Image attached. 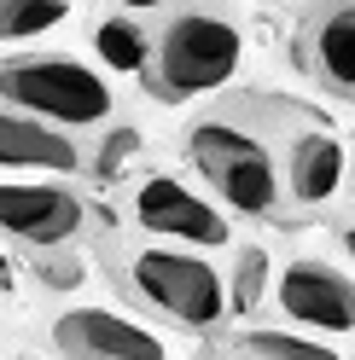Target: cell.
I'll list each match as a JSON object with an SVG mask.
<instances>
[{
    "label": "cell",
    "instance_id": "cell-2",
    "mask_svg": "<svg viewBox=\"0 0 355 360\" xmlns=\"http://www.w3.org/2000/svg\"><path fill=\"white\" fill-rule=\"evenodd\" d=\"M117 290L140 314H151V320H163L175 331H192V337H221L233 320L228 279L187 244L158 238V244H140V250L117 256Z\"/></svg>",
    "mask_w": 355,
    "mask_h": 360
},
{
    "label": "cell",
    "instance_id": "cell-7",
    "mask_svg": "<svg viewBox=\"0 0 355 360\" xmlns=\"http://www.w3.org/2000/svg\"><path fill=\"white\" fill-rule=\"evenodd\" d=\"M87 233V198L76 186H12L0 180V238L24 250H58Z\"/></svg>",
    "mask_w": 355,
    "mask_h": 360
},
{
    "label": "cell",
    "instance_id": "cell-17",
    "mask_svg": "<svg viewBox=\"0 0 355 360\" xmlns=\"http://www.w3.org/2000/svg\"><path fill=\"white\" fill-rule=\"evenodd\" d=\"M35 285L53 290V297H70L87 285V262L76 244H58V250H35Z\"/></svg>",
    "mask_w": 355,
    "mask_h": 360
},
{
    "label": "cell",
    "instance_id": "cell-20",
    "mask_svg": "<svg viewBox=\"0 0 355 360\" xmlns=\"http://www.w3.org/2000/svg\"><path fill=\"white\" fill-rule=\"evenodd\" d=\"M117 6H123L128 18H140V12H158V6H163V0H117Z\"/></svg>",
    "mask_w": 355,
    "mask_h": 360
},
{
    "label": "cell",
    "instance_id": "cell-1",
    "mask_svg": "<svg viewBox=\"0 0 355 360\" xmlns=\"http://www.w3.org/2000/svg\"><path fill=\"white\" fill-rule=\"evenodd\" d=\"M239 70H245V24L221 0H181L151 35L140 82L158 105H187L221 94Z\"/></svg>",
    "mask_w": 355,
    "mask_h": 360
},
{
    "label": "cell",
    "instance_id": "cell-19",
    "mask_svg": "<svg viewBox=\"0 0 355 360\" xmlns=\"http://www.w3.org/2000/svg\"><path fill=\"white\" fill-rule=\"evenodd\" d=\"M12 290H18V267H12L6 250H0V297H12Z\"/></svg>",
    "mask_w": 355,
    "mask_h": 360
},
{
    "label": "cell",
    "instance_id": "cell-23",
    "mask_svg": "<svg viewBox=\"0 0 355 360\" xmlns=\"http://www.w3.org/2000/svg\"><path fill=\"white\" fill-rule=\"evenodd\" d=\"M18 360H47V354H18Z\"/></svg>",
    "mask_w": 355,
    "mask_h": 360
},
{
    "label": "cell",
    "instance_id": "cell-3",
    "mask_svg": "<svg viewBox=\"0 0 355 360\" xmlns=\"http://www.w3.org/2000/svg\"><path fill=\"white\" fill-rule=\"evenodd\" d=\"M187 163L204 174V186L216 192L221 210L245 215V221H274L285 215L280 198V151L268 146L251 117L233 110H210L187 128Z\"/></svg>",
    "mask_w": 355,
    "mask_h": 360
},
{
    "label": "cell",
    "instance_id": "cell-6",
    "mask_svg": "<svg viewBox=\"0 0 355 360\" xmlns=\"http://www.w3.org/2000/svg\"><path fill=\"white\" fill-rule=\"evenodd\" d=\"M274 308L285 326L315 331V337H349L355 331V274H344L338 262L297 256L274 274Z\"/></svg>",
    "mask_w": 355,
    "mask_h": 360
},
{
    "label": "cell",
    "instance_id": "cell-5",
    "mask_svg": "<svg viewBox=\"0 0 355 360\" xmlns=\"http://www.w3.org/2000/svg\"><path fill=\"white\" fill-rule=\"evenodd\" d=\"M128 215H135L140 233L163 238V244H187V250H221L233 238L228 210L210 204L181 174H140L128 186Z\"/></svg>",
    "mask_w": 355,
    "mask_h": 360
},
{
    "label": "cell",
    "instance_id": "cell-18",
    "mask_svg": "<svg viewBox=\"0 0 355 360\" xmlns=\"http://www.w3.org/2000/svg\"><path fill=\"white\" fill-rule=\"evenodd\" d=\"M192 360H245V354H233L228 343H221V337H204V349H198Z\"/></svg>",
    "mask_w": 355,
    "mask_h": 360
},
{
    "label": "cell",
    "instance_id": "cell-4",
    "mask_svg": "<svg viewBox=\"0 0 355 360\" xmlns=\"http://www.w3.org/2000/svg\"><path fill=\"white\" fill-rule=\"evenodd\" d=\"M0 105L64 134H99L117 117V87L105 70L70 53H12L0 58Z\"/></svg>",
    "mask_w": 355,
    "mask_h": 360
},
{
    "label": "cell",
    "instance_id": "cell-21",
    "mask_svg": "<svg viewBox=\"0 0 355 360\" xmlns=\"http://www.w3.org/2000/svg\"><path fill=\"white\" fill-rule=\"evenodd\" d=\"M338 244H344V256L355 262V221H349V227H338Z\"/></svg>",
    "mask_w": 355,
    "mask_h": 360
},
{
    "label": "cell",
    "instance_id": "cell-9",
    "mask_svg": "<svg viewBox=\"0 0 355 360\" xmlns=\"http://www.w3.org/2000/svg\"><path fill=\"white\" fill-rule=\"evenodd\" d=\"M58 360H169L163 337H151L140 320L111 308H70L53 320Z\"/></svg>",
    "mask_w": 355,
    "mask_h": 360
},
{
    "label": "cell",
    "instance_id": "cell-16",
    "mask_svg": "<svg viewBox=\"0 0 355 360\" xmlns=\"http://www.w3.org/2000/svg\"><path fill=\"white\" fill-rule=\"evenodd\" d=\"M140 146H146V140H140V128H128V122H105V128H99V151L87 157L82 169L105 186V180H117V174L140 157Z\"/></svg>",
    "mask_w": 355,
    "mask_h": 360
},
{
    "label": "cell",
    "instance_id": "cell-15",
    "mask_svg": "<svg viewBox=\"0 0 355 360\" xmlns=\"http://www.w3.org/2000/svg\"><path fill=\"white\" fill-rule=\"evenodd\" d=\"M76 0H0V47H18V41H35L58 30L70 18Z\"/></svg>",
    "mask_w": 355,
    "mask_h": 360
},
{
    "label": "cell",
    "instance_id": "cell-14",
    "mask_svg": "<svg viewBox=\"0 0 355 360\" xmlns=\"http://www.w3.org/2000/svg\"><path fill=\"white\" fill-rule=\"evenodd\" d=\"M274 285V262L262 244H239L233 256V274H228V314H239V320H251V314L262 308V297H268Z\"/></svg>",
    "mask_w": 355,
    "mask_h": 360
},
{
    "label": "cell",
    "instance_id": "cell-11",
    "mask_svg": "<svg viewBox=\"0 0 355 360\" xmlns=\"http://www.w3.org/2000/svg\"><path fill=\"white\" fill-rule=\"evenodd\" d=\"M87 163V151L76 134H64L53 122H35L24 110L0 105V169H47V174H76Z\"/></svg>",
    "mask_w": 355,
    "mask_h": 360
},
{
    "label": "cell",
    "instance_id": "cell-13",
    "mask_svg": "<svg viewBox=\"0 0 355 360\" xmlns=\"http://www.w3.org/2000/svg\"><path fill=\"white\" fill-rule=\"evenodd\" d=\"M94 53L105 70H123V76H140L146 70V53H151V30L128 12H111L94 24Z\"/></svg>",
    "mask_w": 355,
    "mask_h": 360
},
{
    "label": "cell",
    "instance_id": "cell-22",
    "mask_svg": "<svg viewBox=\"0 0 355 360\" xmlns=\"http://www.w3.org/2000/svg\"><path fill=\"white\" fill-rule=\"evenodd\" d=\"M344 186H349V204H355V157H349V169H344Z\"/></svg>",
    "mask_w": 355,
    "mask_h": 360
},
{
    "label": "cell",
    "instance_id": "cell-10",
    "mask_svg": "<svg viewBox=\"0 0 355 360\" xmlns=\"http://www.w3.org/2000/svg\"><path fill=\"white\" fill-rule=\"evenodd\" d=\"M344 169H349V151L338 134L326 128H309L297 140H285V157H280V198L292 215H320L344 186Z\"/></svg>",
    "mask_w": 355,
    "mask_h": 360
},
{
    "label": "cell",
    "instance_id": "cell-12",
    "mask_svg": "<svg viewBox=\"0 0 355 360\" xmlns=\"http://www.w3.org/2000/svg\"><path fill=\"white\" fill-rule=\"evenodd\" d=\"M221 343L245 360H344L332 343H320L297 326H245L239 337H221Z\"/></svg>",
    "mask_w": 355,
    "mask_h": 360
},
{
    "label": "cell",
    "instance_id": "cell-8",
    "mask_svg": "<svg viewBox=\"0 0 355 360\" xmlns=\"http://www.w3.org/2000/svg\"><path fill=\"white\" fill-rule=\"evenodd\" d=\"M297 64L326 99L355 105V0H309L297 24Z\"/></svg>",
    "mask_w": 355,
    "mask_h": 360
}]
</instances>
